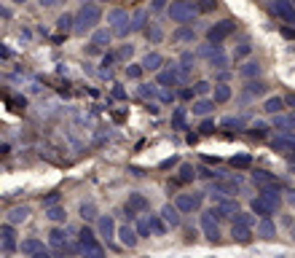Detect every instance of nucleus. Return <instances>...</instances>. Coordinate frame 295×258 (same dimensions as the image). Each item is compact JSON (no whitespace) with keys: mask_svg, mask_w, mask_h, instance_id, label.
<instances>
[{"mask_svg":"<svg viewBox=\"0 0 295 258\" xmlns=\"http://www.w3.org/2000/svg\"><path fill=\"white\" fill-rule=\"evenodd\" d=\"M99 19H102V11H99L97 3H83L81 11L75 14V33L78 35H86V33H94Z\"/></svg>","mask_w":295,"mask_h":258,"instance_id":"nucleus-1","label":"nucleus"},{"mask_svg":"<svg viewBox=\"0 0 295 258\" xmlns=\"http://www.w3.org/2000/svg\"><path fill=\"white\" fill-rule=\"evenodd\" d=\"M167 14H169V19L172 22H177V25H188V22H193V17L199 14V9H196V3H191V0H172V6L167 9Z\"/></svg>","mask_w":295,"mask_h":258,"instance_id":"nucleus-2","label":"nucleus"},{"mask_svg":"<svg viewBox=\"0 0 295 258\" xmlns=\"http://www.w3.org/2000/svg\"><path fill=\"white\" fill-rule=\"evenodd\" d=\"M78 245H81V253L86 258H105V247L99 245L97 234L91 229H86V226L78 231Z\"/></svg>","mask_w":295,"mask_h":258,"instance_id":"nucleus-3","label":"nucleus"},{"mask_svg":"<svg viewBox=\"0 0 295 258\" xmlns=\"http://www.w3.org/2000/svg\"><path fill=\"white\" fill-rule=\"evenodd\" d=\"M107 22L115 27V35L126 38L129 33H134V25H131V17L123 9H113L110 14H107Z\"/></svg>","mask_w":295,"mask_h":258,"instance_id":"nucleus-4","label":"nucleus"},{"mask_svg":"<svg viewBox=\"0 0 295 258\" xmlns=\"http://www.w3.org/2000/svg\"><path fill=\"white\" fill-rule=\"evenodd\" d=\"M234 30H236V22L234 19H220V22H215V25L207 30V38H209V43L220 46L231 33H234Z\"/></svg>","mask_w":295,"mask_h":258,"instance_id":"nucleus-5","label":"nucleus"},{"mask_svg":"<svg viewBox=\"0 0 295 258\" xmlns=\"http://www.w3.org/2000/svg\"><path fill=\"white\" fill-rule=\"evenodd\" d=\"M49 242H51V247L57 250V253H67V255H73L75 250H78L81 245H73V242H70V237L62 229H54L51 234H49Z\"/></svg>","mask_w":295,"mask_h":258,"instance_id":"nucleus-6","label":"nucleus"},{"mask_svg":"<svg viewBox=\"0 0 295 258\" xmlns=\"http://www.w3.org/2000/svg\"><path fill=\"white\" fill-rule=\"evenodd\" d=\"M201 231H204L207 239H220V218L215 215V210H207L201 213Z\"/></svg>","mask_w":295,"mask_h":258,"instance_id":"nucleus-7","label":"nucleus"},{"mask_svg":"<svg viewBox=\"0 0 295 258\" xmlns=\"http://www.w3.org/2000/svg\"><path fill=\"white\" fill-rule=\"evenodd\" d=\"M271 11H274L282 22H287V25H295V6H292V0H271Z\"/></svg>","mask_w":295,"mask_h":258,"instance_id":"nucleus-8","label":"nucleus"},{"mask_svg":"<svg viewBox=\"0 0 295 258\" xmlns=\"http://www.w3.org/2000/svg\"><path fill=\"white\" fill-rule=\"evenodd\" d=\"M201 202H204V194H177L175 205L180 213H193V210L201 207Z\"/></svg>","mask_w":295,"mask_h":258,"instance_id":"nucleus-9","label":"nucleus"},{"mask_svg":"<svg viewBox=\"0 0 295 258\" xmlns=\"http://www.w3.org/2000/svg\"><path fill=\"white\" fill-rule=\"evenodd\" d=\"M252 181H255V186H260V191L263 189H282L279 178L271 175V172H266V169H255L252 172Z\"/></svg>","mask_w":295,"mask_h":258,"instance_id":"nucleus-10","label":"nucleus"},{"mask_svg":"<svg viewBox=\"0 0 295 258\" xmlns=\"http://www.w3.org/2000/svg\"><path fill=\"white\" fill-rule=\"evenodd\" d=\"M276 210H279V207L274 205V202H268L266 197H260V194L252 199V213L260 215V218H271V215L276 213Z\"/></svg>","mask_w":295,"mask_h":258,"instance_id":"nucleus-11","label":"nucleus"},{"mask_svg":"<svg viewBox=\"0 0 295 258\" xmlns=\"http://www.w3.org/2000/svg\"><path fill=\"white\" fill-rule=\"evenodd\" d=\"M180 81H183V78H180V67H177V65H169L167 70H161V73H159V83L161 86H180Z\"/></svg>","mask_w":295,"mask_h":258,"instance_id":"nucleus-12","label":"nucleus"},{"mask_svg":"<svg viewBox=\"0 0 295 258\" xmlns=\"http://www.w3.org/2000/svg\"><path fill=\"white\" fill-rule=\"evenodd\" d=\"M97 229H99V237H105L107 242H110L113 237H118V229H115V221H113V215H102V218H99Z\"/></svg>","mask_w":295,"mask_h":258,"instance_id":"nucleus-13","label":"nucleus"},{"mask_svg":"<svg viewBox=\"0 0 295 258\" xmlns=\"http://www.w3.org/2000/svg\"><path fill=\"white\" fill-rule=\"evenodd\" d=\"M113 33H115V30H105V27H97L94 33H91V46H97V49H105V46L113 41Z\"/></svg>","mask_w":295,"mask_h":258,"instance_id":"nucleus-14","label":"nucleus"},{"mask_svg":"<svg viewBox=\"0 0 295 258\" xmlns=\"http://www.w3.org/2000/svg\"><path fill=\"white\" fill-rule=\"evenodd\" d=\"M161 65H164V57H161L159 51H151V54H147V57L142 59L145 73H161Z\"/></svg>","mask_w":295,"mask_h":258,"instance_id":"nucleus-15","label":"nucleus"},{"mask_svg":"<svg viewBox=\"0 0 295 258\" xmlns=\"http://www.w3.org/2000/svg\"><path fill=\"white\" fill-rule=\"evenodd\" d=\"M137 210H147V197H142V194H129V202H126L129 218H134Z\"/></svg>","mask_w":295,"mask_h":258,"instance_id":"nucleus-16","label":"nucleus"},{"mask_svg":"<svg viewBox=\"0 0 295 258\" xmlns=\"http://www.w3.org/2000/svg\"><path fill=\"white\" fill-rule=\"evenodd\" d=\"M161 218L167 221V226H180V210H177V205H164L161 207Z\"/></svg>","mask_w":295,"mask_h":258,"instance_id":"nucleus-17","label":"nucleus"},{"mask_svg":"<svg viewBox=\"0 0 295 258\" xmlns=\"http://www.w3.org/2000/svg\"><path fill=\"white\" fill-rule=\"evenodd\" d=\"M0 237H3V250H6V253H11V250L17 247V231H14V226H11V223H6V226H3Z\"/></svg>","mask_w":295,"mask_h":258,"instance_id":"nucleus-18","label":"nucleus"},{"mask_svg":"<svg viewBox=\"0 0 295 258\" xmlns=\"http://www.w3.org/2000/svg\"><path fill=\"white\" fill-rule=\"evenodd\" d=\"M215 100L212 97H209V100H193V108H191V111H193V116H209V113H212L215 111Z\"/></svg>","mask_w":295,"mask_h":258,"instance_id":"nucleus-19","label":"nucleus"},{"mask_svg":"<svg viewBox=\"0 0 295 258\" xmlns=\"http://www.w3.org/2000/svg\"><path fill=\"white\" fill-rule=\"evenodd\" d=\"M118 237H121V245L134 247L137 239H139V234H137V229H131V226H121V229H118Z\"/></svg>","mask_w":295,"mask_h":258,"instance_id":"nucleus-20","label":"nucleus"},{"mask_svg":"<svg viewBox=\"0 0 295 258\" xmlns=\"http://www.w3.org/2000/svg\"><path fill=\"white\" fill-rule=\"evenodd\" d=\"M284 108H287L284 97H268L266 103H263V111H266V113H274V116H279Z\"/></svg>","mask_w":295,"mask_h":258,"instance_id":"nucleus-21","label":"nucleus"},{"mask_svg":"<svg viewBox=\"0 0 295 258\" xmlns=\"http://www.w3.org/2000/svg\"><path fill=\"white\" fill-rule=\"evenodd\" d=\"M239 75H242V78H247V81H252L255 75H260V62H255V59L244 62V65L239 67Z\"/></svg>","mask_w":295,"mask_h":258,"instance_id":"nucleus-22","label":"nucleus"},{"mask_svg":"<svg viewBox=\"0 0 295 258\" xmlns=\"http://www.w3.org/2000/svg\"><path fill=\"white\" fill-rule=\"evenodd\" d=\"M274 234H276V229H274V223H271V218H260V223H258V237H260V239H274Z\"/></svg>","mask_w":295,"mask_h":258,"instance_id":"nucleus-23","label":"nucleus"},{"mask_svg":"<svg viewBox=\"0 0 295 258\" xmlns=\"http://www.w3.org/2000/svg\"><path fill=\"white\" fill-rule=\"evenodd\" d=\"M212 100H215V103H228V100H231V86L228 83H215Z\"/></svg>","mask_w":295,"mask_h":258,"instance_id":"nucleus-24","label":"nucleus"},{"mask_svg":"<svg viewBox=\"0 0 295 258\" xmlns=\"http://www.w3.org/2000/svg\"><path fill=\"white\" fill-rule=\"evenodd\" d=\"M172 41L175 43H193V41H196V33H193L191 27H180V30H175Z\"/></svg>","mask_w":295,"mask_h":258,"instance_id":"nucleus-25","label":"nucleus"},{"mask_svg":"<svg viewBox=\"0 0 295 258\" xmlns=\"http://www.w3.org/2000/svg\"><path fill=\"white\" fill-rule=\"evenodd\" d=\"M41 250H43V242H41V239H35V237L22 242V253H25V255H38Z\"/></svg>","mask_w":295,"mask_h":258,"instance_id":"nucleus-26","label":"nucleus"},{"mask_svg":"<svg viewBox=\"0 0 295 258\" xmlns=\"http://www.w3.org/2000/svg\"><path fill=\"white\" fill-rule=\"evenodd\" d=\"M27 215H30V210H27V207H14L11 213H9V223H11V226L25 223V221H27Z\"/></svg>","mask_w":295,"mask_h":258,"instance_id":"nucleus-27","label":"nucleus"},{"mask_svg":"<svg viewBox=\"0 0 295 258\" xmlns=\"http://www.w3.org/2000/svg\"><path fill=\"white\" fill-rule=\"evenodd\" d=\"M231 237H234L236 242H250L252 229H247V226H234V229H231Z\"/></svg>","mask_w":295,"mask_h":258,"instance_id":"nucleus-28","label":"nucleus"},{"mask_svg":"<svg viewBox=\"0 0 295 258\" xmlns=\"http://www.w3.org/2000/svg\"><path fill=\"white\" fill-rule=\"evenodd\" d=\"M131 25H134V33H145V30H147V14L145 11H134Z\"/></svg>","mask_w":295,"mask_h":258,"instance_id":"nucleus-29","label":"nucleus"},{"mask_svg":"<svg viewBox=\"0 0 295 258\" xmlns=\"http://www.w3.org/2000/svg\"><path fill=\"white\" fill-rule=\"evenodd\" d=\"M220 127H226V129H244L247 121L242 119V116H228V119L220 121Z\"/></svg>","mask_w":295,"mask_h":258,"instance_id":"nucleus-30","label":"nucleus"},{"mask_svg":"<svg viewBox=\"0 0 295 258\" xmlns=\"http://www.w3.org/2000/svg\"><path fill=\"white\" fill-rule=\"evenodd\" d=\"M244 92H247L250 97H260L263 92H266V83H263V81H247Z\"/></svg>","mask_w":295,"mask_h":258,"instance_id":"nucleus-31","label":"nucleus"},{"mask_svg":"<svg viewBox=\"0 0 295 258\" xmlns=\"http://www.w3.org/2000/svg\"><path fill=\"white\" fill-rule=\"evenodd\" d=\"M274 127L279 132H290V127H295V116H276Z\"/></svg>","mask_w":295,"mask_h":258,"instance_id":"nucleus-32","label":"nucleus"},{"mask_svg":"<svg viewBox=\"0 0 295 258\" xmlns=\"http://www.w3.org/2000/svg\"><path fill=\"white\" fill-rule=\"evenodd\" d=\"M274 151H295V140L292 137H279V140H274Z\"/></svg>","mask_w":295,"mask_h":258,"instance_id":"nucleus-33","label":"nucleus"},{"mask_svg":"<svg viewBox=\"0 0 295 258\" xmlns=\"http://www.w3.org/2000/svg\"><path fill=\"white\" fill-rule=\"evenodd\" d=\"M49 218H51L54 223H65L67 221V213H65V207L54 205V207H49Z\"/></svg>","mask_w":295,"mask_h":258,"instance_id":"nucleus-34","label":"nucleus"},{"mask_svg":"<svg viewBox=\"0 0 295 258\" xmlns=\"http://www.w3.org/2000/svg\"><path fill=\"white\" fill-rule=\"evenodd\" d=\"M57 27L62 30V33H67V30H75V17H70V14H62V17L57 19Z\"/></svg>","mask_w":295,"mask_h":258,"instance_id":"nucleus-35","label":"nucleus"},{"mask_svg":"<svg viewBox=\"0 0 295 258\" xmlns=\"http://www.w3.org/2000/svg\"><path fill=\"white\" fill-rule=\"evenodd\" d=\"M193 178H196V169H193L191 164H183V167H180V175H177V181H180V183H191Z\"/></svg>","mask_w":295,"mask_h":258,"instance_id":"nucleus-36","label":"nucleus"},{"mask_svg":"<svg viewBox=\"0 0 295 258\" xmlns=\"http://www.w3.org/2000/svg\"><path fill=\"white\" fill-rule=\"evenodd\" d=\"M137 95L142 97V100H153L156 95H161V92L156 89V86H147V83H142V86H139V89H137Z\"/></svg>","mask_w":295,"mask_h":258,"instance_id":"nucleus-37","label":"nucleus"},{"mask_svg":"<svg viewBox=\"0 0 295 258\" xmlns=\"http://www.w3.org/2000/svg\"><path fill=\"white\" fill-rule=\"evenodd\" d=\"M252 223H255L252 213H239V215L234 218V226H247V229H252Z\"/></svg>","mask_w":295,"mask_h":258,"instance_id":"nucleus-38","label":"nucleus"},{"mask_svg":"<svg viewBox=\"0 0 295 258\" xmlns=\"http://www.w3.org/2000/svg\"><path fill=\"white\" fill-rule=\"evenodd\" d=\"M142 73H145V67L142 65H126V78H131V81H137V78H142Z\"/></svg>","mask_w":295,"mask_h":258,"instance_id":"nucleus-39","label":"nucleus"},{"mask_svg":"<svg viewBox=\"0 0 295 258\" xmlns=\"http://www.w3.org/2000/svg\"><path fill=\"white\" fill-rule=\"evenodd\" d=\"M172 127L185 129V108H177V111L172 113Z\"/></svg>","mask_w":295,"mask_h":258,"instance_id":"nucleus-40","label":"nucleus"},{"mask_svg":"<svg viewBox=\"0 0 295 258\" xmlns=\"http://www.w3.org/2000/svg\"><path fill=\"white\" fill-rule=\"evenodd\" d=\"M115 57H118L121 62H129L131 57H134V46H129V43H126V46H121V49L115 51Z\"/></svg>","mask_w":295,"mask_h":258,"instance_id":"nucleus-41","label":"nucleus"},{"mask_svg":"<svg viewBox=\"0 0 295 258\" xmlns=\"http://www.w3.org/2000/svg\"><path fill=\"white\" fill-rule=\"evenodd\" d=\"M250 135H252V137H266V135H268V127H266L263 121H255L252 127H250Z\"/></svg>","mask_w":295,"mask_h":258,"instance_id":"nucleus-42","label":"nucleus"},{"mask_svg":"<svg viewBox=\"0 0 295 258\" xmlns=\"http://www.w3.org/2000/svg\"><path fill=\"white\" fill-rule=\"evenodd\" d=\"M145 38H147L151 43H159L161 38H164V33H161V30H159L156 25H153V27H147V30H145Z\"/></svg>","mask_w":295,"mask_h":258,"instance_id":"nucleus-43","label":"nucleus"},{"mask_svg":"<svg viewBox=\"0 0 295 258\" xmlns=\"http://www.w3.org/2000/svg\"><path fill=\"white\" fill-rule=\"evenodd\" d=\"M81 215H83V221H91V218L97 215V207H94V202H86V205H81Z\"/></svg>","mask_w":295,"mask_h":258,"instance_id":"nucleus-44","label":"nucleus"},{"mask_svg":"<svg viewBox=\"0 0 295 258\" xmlns=\"http://www.w3.org/2000/svg\"><path fill=\"white\" fill-rule=\"evenodd\" d=\"M147 221H151V229H153V234H164V229H167L164 223H167V221H161L159 215H151Z\"/></svg>","mask_w":295,"mask_h":258,"instance_id":"nucleus-45","label":"nucleus"},{"mask_svg":"<svg viewBox=\"0 0 295 258\" xmlns=\"http://www.w3.org/2000/svg\"><path fill=\"white\" fill-rule=\"evenodd\" d=\"M137 234H139V237H151V234H153V229H151V221H147V218H142V221H137Z\"/></svg>","mask_w":295,"mask_h":258,"instance_id":"nucleus-46","label":"nucleus"},{"mask_svg":"<svg viewBox=\"0 0 295 258\" xmlns=\"http://www.w3.org/2000/svg\"><path fill=\"white\" fill-rule=\"evenodd\" d=\"M196 9L199 11H215L217 9V0H196Z\"/></svg>","mask_w":295,"mask_h":258,"instance_id":"nucleus-47","label":"nucleus"},{"mask_svg":"<svg viewBox=\"0 0 295 258\" xmlns=\"http://www.w3.org/2000/svg\"><path fill=\"white\" fill-rule=\"evenodd\" d=\"M231 164H234V167H250L252 159H250V156H234V159H231Z\"/></svg>","mask_w":295,"mask_h":258,"instance_id":"nucleus-48","label":"nucleus"},{"mask_svg":"<svg viewBox=\"0 0 295 258\" xmlns=\"http://www.w3.org/2000/svg\"><path fill=\"white\" fill-rule=\"evenodd\" d=\"M212 89H215V86L209 81H199L196 83V95H207V92H212Z\"/></svg>","mask_w":295,"mask_h":258,"instance_id":"nucleus-49","label":"nucleus"},{"mask_svg":"<svg viewBox=\"0 0 295 258\" xmlns=\"http://www.w3.org/2000/svg\"><path fill=\"white\" fill-rule=\"evenodd\" d=\"M247 54H250V43H242V46L234 51V59H242V57H247Z\"/></svg>","mask_w":295,"mask_h":258,"instance_id":"nucleus-50","label":"nucleus"},{"mask_svg":"<svg viewBox=\"0 0 295 258\" xmlns=\"http://www.w3.org/2000/svg\"><path fill=\"white\" fill-rule=\"evenodd\" d=\"M169 6H172L169 0H153L151 9H153V11H164V9H169Z\"/></svg>","mask_w":295,"mask_h":258,"instance_id":"nucleus-51","label":"nucleus"},{"mask_svg":"<svg viewBox=\"0 0 295 258\" xmlns=\"http://www.w3.org/2000/svg\"><path fill=\"white\" fill-rule=\"evenodd\" d=\"M180 97H183V100H193V97H196V89H183Z\"/></svg>","mask_w":295,"mask_h":258,"instance_id":"nucleus-52","label":"nucleus"},{"mask_svg":"<svg viewBox=\"0 0 295 258\" xmlns=\"http://www.w3.org/2000/svg\"><path fill=\"white\" fill-rule=\"evenodd\" d=\"M201 132H204V135H209V132H215V124H212V121H204V124H201Z\"/></svg>","mask_w":295,"mask_h":258,"instance_id":"nucleus-53","label":"nucleus"},{"mask_svg":"<svg viewBox=\"0 0 295 258\" xmlns=\"http://www.w3.org/2000/svg\"><path fill=\"white\" fill-rule=\"evenodd\" d=\"M59 3H62V0H41L43 9H54V6H59Z\"/></svg>","mask_w":295,"mask_h":258,"instance_id":"nucleus-54","label":"nucleus"},{"mask_svg":"<svg viewBox=\"0 0 295 258\" xmlns=\"http://www.w3.org/2000/svg\"><path fill=\"white\" fill-rule=\"evenodd\" d=\"M57 202H59V194H51V197L46 199V207H54V205H57Z\"/></svg>","mask_w":295,"mask_h":258,"instance_id":"nucleus-55","label":"nucleus"},{"mask_svg":"<svg viewBox=\"0 0 295 258\" xmlns=\"http://www.w3.org/2000/svg\"><path fill=\"white\" fill-rule=\"evenodd\" d=\"M161 100H164V103H172V100H175V95H172V92H161Z\"/></svg>","mask_w":295,"mask_h":258,"instance_id":"nucleus-56","label":"nucleus"},{"mask_svg":"<svg viewBox=\"0 0 295 258\" xmlns=\"http://www.w3.org/2000/svg\"><path fill=\"white\" fill-rule=\"evenodd\" d=\"M113 95H115V97H118V100L123 97V89H121V86H118V83H115V89H113Z\"/></svg>","mask_w":295,"mask_h":258,"instance_id":"nucleus-57","label":"nucleus"},{"mask_svg":"<svg viewBox=\"0 0 295 258\" xmlns=\"http://www.w3.org/2000/svg\"><path fill=\"white\" fill-rule=\"evenodd\" d=\"M287 199H290V205L295 207V191H287Z\"/></svg>","mask_w":295,"mask_h":258,"instance_id":"nucleus-58","label":"nucleus"},{"mask_svg":"<svg viewBox=\"0 0 295 258\" xmlns=\"http://www.w3.org/2000/svg\"><path fill=\"white\" fill-rule=\"evenodd\" d=\"M284 103H287V105H292V108H295V95H290V97H284Z\"/></svg>","mask_w":295,"mask_h":258,"instance_id":"nucleus-59","label":"nucleus"},{"mask_svg":"<svg viewBox=\"0 0 295 258\" xmlns=\"http://www.w3.org/2000/svg\"><path fill=\"white\" fill-rule=\"evenodd\" d=\"M33 258H51L49 253H43V250H41V253H38V255H33Z\"/></svg>","mask_w":295,"mask_h":258,"instance_id":"nucleus-60","label":"nucleus"},{"mask_svg":"<svg viewBox=\"0 0 295 258\" xmlns=\"http://www.w3.org/2000/svg\"><path fill=\"white\" fill-rule=\"evenodd\" d=\"M86 3H97L99 6V3H110V0H86Z\"/></svg>","mask_w":295,"mask_h":258,"instance_id":"nucleus-61","label":"nucleus"},{"mask_svg":"<svg viewBox=\"0 0 295 258\" xmlns=\"http://www.w3.org/2000/svg\"><path fill=\"white\" fill-rule=\"evenodd\" d=\"M14 3H25V0H14Z\"/></svg>","mask_w":295,"mask_h":258,"instance_id":"nucleus-62","label":"nucleus"}]
</instances>
